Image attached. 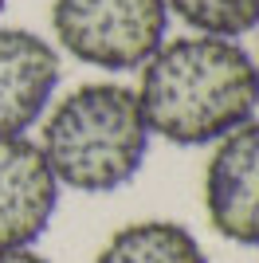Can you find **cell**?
Here are the masks:
<instances>
[{"label":"cell","mask_w":259,"mask_h":263,"mask_svg":"<svg viewBox=\"0 0 259 263\" xmlns=\"http://www.w3.org/2000/svg\"><path fill=\"white\" fill-rule=\"evenodd\" d=\"M138 106L150 134L173 145H208L251 122L259 67L239 40L177 35L138 67Z\"/></svg>","instance_id":"1"},{"label":"cell","mask_w":259,"mask_h":263,"mask_svg":"<svg viewBox=\"0 0 259 263\" xmlns=\"http://www.w3.org/2000/svg\"><path fill=\"white\" fill-rule=\"evenodd\" d=\"M150 138L134 87L83 83L47 114L40 149L59 185L79 193H114L141 173Z\"/></svg>","instance_id":"2"},{"label":"cell","mask_w":259,"mask_h":263,"mask_svg":"<svg viewBox=\"0 0 259 263\" xmlns=\"http://www.w3.org/2000/svg\"><path fill=\"white\" fill-rule=\"evenodd\" d=\"M51 28L63 51L98 71H138L169 32L165 0H55Z\"/></svg>","instance_id":"3"},{"label":"cell","mask_w":259,"mask_h":263,"mask_svg":"<svg viewBox=\"0 0 259 263\" xmlns=\"http://www.w3.org/2000/svg\"><path fill=\"white\" fill-rule=\"evenodd\" d=\"M205 212L216 236L259 248V122H244L239 130L216 142L205 169Z\"/></svg>","instance_id":"4"},{"label":"cell","mask_w":259,"mask_h":263,"mask_svg":"<svg viewBox=\"0 0 259 263\" xmlns=\"http://www.w3.org/2000/svg\"><path fill=\"white\" fill-rule=\"evenodd\" d=\"M59 209V181L28 134L0 138V248H32Z\"/></svg>","instance_id":"5"},{"label":"cell","mask_w":259,"mask_h":263,"mask_svg":"<svg viewBox=\"0 0 259 263\" xmlns=\"http://www.w3.org/2000/svg\"><path fill=\"white\" fill-rule=\"evenodd\" d=\"M59 87V51L28 28H0V138L32 130Z\"/></svg>","instance_id":"6"},{"label":"cell","mask_w":259,"mask_h":263,"mask_svg":"<svg viewBox=\"0 0 259 263\" xmlns=\"http://www.w3.org/2000/svg\"><path fill=\"white\" fill-rule=\"evenodd\" d=\"M95 263H208V255L177 220H134L102 243Z\"/></svg>","instance_id":"7"},{"label":"cell","mask_w":259,"mask_h":263,"mask_svg":"<svg viewBox=\"0 0 259 263\" xmlns=\"http://www.w3.org/2000/svg\"><path fill=\"white\" fill-rule=\"evenodd\" d=\"M165 8L196 35L239 40L259 28V0H165Z\"/></svg>","instance_id":"8"},{"label":"cell","mask_w":259,"mask_h":263,"mask_svg":"<svg viewBox=\"0 0 259 263\" xmlns=\"http://www.w3.org/2000/svg\"><path fill=\"white\" fill-rule=\"evenodd\" d=\"M0 263H51L32 248H0Z\"/></svg>","instance_id":"9"},{"label":"cell","mask_w":259,"mask_h":263,"mask_svg":"<svg viewBox=\"0 0 259 263\" xmlns=\"http://www.w3.org/2000/svg\"><path fill=\"white\" fill-rule=\"evenodd\" d=\"M4 4H8V0H0V16H4Z\"/></svg>","instance_id":"10"},{"label":"cell","mask_w":259,"mask_h":263,"mask_svg":"<svg viewBox=\"0 0 259 263\" xmlns=\"http://www.w3.org/2000/svg\"><path fill=\"white\" fill-rule=\"evenodd\" d=\"M255 67H259V59H255Z\"/></svg>","instance_id":"11"}]
</instances>
